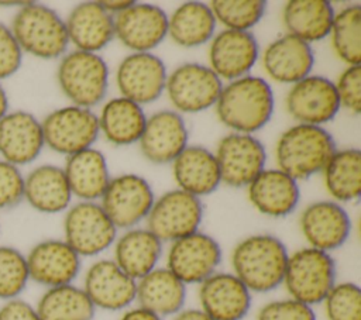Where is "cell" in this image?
Instances as JSON below:
<instances>
[{"mask_svg":"<svg viewBox=\"0 0 361 320\" xmlns=\"http://www.w3.org/2000/svg\"><path fill=\"white\" fill-rule=\"evenodd\" d=\"M288 248L272 234H251L238 241L231 251L233 273L251 293H268L283 282Z\"/></svg>","mask_w":361,"mask_h":320,"instance_id":"6da1fadb","label":"cell"},{"mask_svg":"<svg viewBox=\"0 0 361 320\" xmlns=\"http://www.w3.org/2000/svg\"><path fill=\"white\" fill-rule=\"evenodd\" d=\"M214 107L219 120L233 133L252 134L272 118L274 90L264 78L247 75L223 86Z\"/></svg>","mask_w":361,"mask_h":320,"instance_id":"7a4b0ae2","label":"cell"},{"mask_svg":"<svg viewBox=\"0 0 361 320\" xmlns=\"http://www.w3.org/2000/svg\"><path fill=\"white\" fill-rule=\"evenodd\" d=\"M336 149L324 127L296 123L279 135L275 159L278 169L299 182L322 172Z\"/></svg>","mask_w":361,"mask_h":320,"instance_id":"3957f363","label":"cell"},{"mask_svg":"<svg viewBox=\"0 0 361 320\" xmlns=\"http://www.w3.org/2000/svg\"><path fill=\"white\" fill-rule=\"evenodd\" d=\"M10 30L23 52L41 59L62 58L69 47L65 20L45 4L25 1L14 14Z\"/></svg>","mask_w":361,"mask_h":320,"instance_id":"277c9868","label":"cell"},{"mask_svg":"<svg viewBox=\"0 0 361 320\" xmlns=\"http://www.w3.org/2000/svg\"><path fill=\"white\" fill-rule=\"evenodd\" d=\"M336 283V262L330 252L303 247L289 254L283 282L289 297L307 306L320 304Z\"/></svg>","mask_w":361,"mask_h":320,"instance_id":"5b68a950","label":"cell"},{"mask_svg":"<svg viewBox=\"0 0 361 320\" xmlns=\"http://www.w3.org/2000/svg\"><path fill=\"white\" fill-rule=\"evenodd\" d=\"M56 80L73 106L92 109L102 103L109 87V66L102 55L73 49L58 65Z\"/></svg>","mask_w":361,"mask_h":320,"instance_id":"8992f818","label":"cell"},{"mask_svg":"<svg viewBox=\"0 0 361 320\" xmlns=\"http://www.w3.org/2000/svg\"><path fill=\"white\" fill-rule=\"evenodd\" d=\"M117 238V228L97 202H78L69 206L63 219V240L82 258L109 250Z\"/></svg>","mask_w":361,"mask_h":320,"instance_id":"52a82bcc","label":"cell"},{"mask_svg":"<svg viewBox=\"0 0 361 320\" xmlns=\"http://www.w3.org/2000/svg\"><path fill=\"white\" fill-rule=\"evenodd\" d=\"M41 127L45 145L66 156L92 148L100 134L99 118L92 109L73 104L52 110Z\"/></svg>","mask_w":361,"mask_h":320,"instance_id":"ba28073f","label":"cell"},{"mask_svg":"<svg viewBox=\"0 0 361 320\" xmlns=\"http://www.w3.org/2000/svg\"><path fill=\"white\" fill-rule=\"evenodd\" d=\"M223 86V80L207 65L186 62L168 75L165 92L179 114L200 113L216 106Z\"/></svg>","mask_w":361,"mask_h":320,"instance_id":"9c48e42d","label":"cell"},{"mask_svg":"<svg viewBox=\"0 0 361 320\" xmlns=\"http://www.w3.org/2000/svg\"><path fill=\"white\" fill-rule=\"evenodd\" d=\"M147 228L162 242H172L199 231L203 203L180 189H172L155 199L147 219Z\"/></svg>","mask_w":361,"mask_h":320,"instance_id":"30bf717a","label":"cell"},{"mask_svg":"<svg viewBox=\"0 0 361 320\" xmlns=\"http://www.w3.org/2000/svg\"><path fill=\"white\" fill-rule=\"evenodd\" d=\"M155 202L149 182L137 173H123L110 179L100 204L116 228H134L147 219Z\"/></svg>","mask_w":361,"mask_h":320,"instance_id":"8fae6325","label":"cell"},{"mask_svg":"<svg viewBox=\"0 0 361 320\" xmlns=\"http://www.w3.org/2000/svg\"><path fill=\"white\" fill-rule=\"evenodd\" d=\"M223 251L219 241L199 230L169 242L166 268L186 286L199 285L217 272Z\"/></svg>","mask_w":361,"mask_h":320,"instance_id":"7c38bea8","label":"cell"},{"mask_svg":"<svg viewBox=\"0 0 361 320\" xmlns=\"http://www.w3.org/2000/svg\"><path fill=\"white\" fill-rule=\"evenodd\" d=\"M221 183L231 187H247L264 169L267 151L252 134L230 133L217 144L214 152Z\"/></svg>","mask_w":361,"mask_h":320,"instance_id":"4fadbf2b","label":"cell"},{"mask_svg":"<svg viewBox=\"0 0 361 320\" xmlns=\"http://www.w3.org/2000/svg\"><path fill=\"white\" fill-rule=\"evenodd\" d=\"M166 66L152 52H131L117 66L116 85L126 97L140 106L161 97L166 85Z\"/></svg>","mask_w":361,"mask_h":320,"instance_id":"5bb4252c","label":"cell"},{"mask_svg":"<svg viewBox=\"0 0 361 320\" xmlns=\"http://www.w3.org/2000/svg\"><path fill=\"white\" fill-rule=\"evenodd\" d=\"M286 110L299 124L320 125L331 121L341 109L333 80L309 75L293 83L286 93Z\"/></svg>","mask_w":361,"mask_h":320,"instance_id":"9a60e30c","label":"cell"},{"mask_svg":"<svg viewBox=\"0 0 361 320\" xmlns=\"http://www.w3.org/2000/svg\"><path fill=\"white\" fill-rule=\"evenodd\" d=\"M82 289L96 310L123 312L135 302L137 281L127 275L113 258H103L86 269Z\"/></svg>","mask_w":361,"mask_h":320,"instance_id":"2e32d148","label":"cell"},{"mask_svg":"<svg viewBox=\"0 0 361 320\" xmlns=\"http://www.w3.org/2000/svg\"><path fill=\"white\" fill-rule=\"evenodd\" d=\"M168 35V14L149 3H134L114 16V38L133 52H151Z\"/></svg>","mask_w":361,"mask_h":320,"instance_id":"e0dca14e","label":"cell"},{"mask_svg":"<svg viewBox=\"0 0 361 320\" xmlns=\"http://www.w3.org/2000/svg\"><path fill=\"white\" fill-rule=\"evenodd\" d=\"M25 262L30 281L47 289L73 283L82 268V258L63 238L37 242L25 255Z\"/></svg>","mask_w":361,"mask_h":320,"instance_id":"ac0fdd59","label":"cell"},{"mask_svg":"<svg viewBox=\"0 0 361 320\" xmlns=\"http://www.w3.org/2000/svg\"><path fill=\"white\" fill-rule=\"evenodd\" d=\"M299 227L309 247L331 252L345 244L351 234L347 210L334 200H317L305 207Z\"/></svg>","mask_w":361,"mask_h":320,"instance_id":"d6986e66","label":"cell"},{"mask_svg":"<svg viewBox=\"0 0 361 320\" xmlns=\"http://www.w3.org/2000/svg\"><path fill=\"white\" fill-rule=\"evenodd\" d=\"M259 56L257 38L251 31L221 30L209 44V68L223 80L250 75Z\"/></svg>","mask_w":361,"mask_h":320,"instance_id":"ffe728a7","label":"cell"},{"mask_svg":"<svg viewBox=\"0 0 361 320\" xmlns=\"http://www.w3.org/2000/svg\"><path fill=\"white\" fill-rule=\"evenodd\" d=\"M200 309L213 320H243L252 303V293L233 272H214L199 283Z\"/></svg>","mask_w":361,"mask_h":320,"instance_id":"44dd1931","label":"cell"},{"mask_svg":"<svg viewBox=\"0 0 361 320\" xmlns=\"http://www.w3.org/2000/svg\"><path fill=\"white\" fill-rule=\"evenodd\" d=\"M188 127L175 110H159L147 117L144 131L138 141L145 159L157 165L172 164L188 147Z\"/></svg>","mask_w":361,"mask_h":320,"instance_id":"7402d4cb","label":"cell"},{"mask_svg":"<svg viewBox=\"0 0 361 320\" xmlns=\"http://www.w3.org/2000/svg\"><path fill=\"white\" fill-rule=\"evenodd\" d=\"M41 121L31 113L17 110L0 118L1 159L20 166L31 164L44 148Z\"/></svg>","mask_w":361,"mask_h":320,"instance_id":"603a6c76","label":"cell"},{"mask_svg":"<svg viewBox=\"0 0 361 320\" xmlns=\"http://www.w3.org/2000/svg\"><path fill=\"white\" fill-rule=\"evenodd\" d=\"M261 61L271 79L293 85L310 75L314 55L310 44L286 32L265 47Z\"/></svg>","mask_w":361,"mask_h":320,"instance_id":"cb8c5ba5","label":"cell"},{"mask_svg":"<svg viewBox=\"0 0 361 320\" xmlns=\"http://www.w3.org/2000/svg\"><path fill=\"white\" fill-rule=\"evenodd\" d=\"M69 44L78 51L99 52L114 38V16L99 1H83L75 6L65 20Z\"/></svg>","mask_w":361,"mask_h":320,"instance_id":"d4e9b609","label":"cell"},{"mask_svg":"<svg viewBox=\"0 0 361 320\" xmlns=\"http://www.w3.org/2000/svg\"><path fill=\"white\" fill-rule=\"evenodd\" d=\"M248 200L257 211L268 217H285L299 203L298 180L281 169H264L248 186Z\"/></svg>","mask_w":361,"mask_h":320,"instance_id":"484cf974","label":"cell"},{"mask_svg":"<svg viewBox=\"0 0 361 320\" xmlns=\"http://www.w3.org/2000/svg\"><path fill=\"white\" fill-rule=\"evenodd\" d=\"M178 189L196 197L213 193L221 183L214 152L202 145H188L172 162Z\"/></svg>","mask_w":361,"mask_h":320,"instance_id":"4316f807","label":"cell"},{"mask_svg":"<svg viewBox=\"0 0 361 320\" xmlns=\"http://www.w3.org/2000/svg\"><path fill=\"white\" fill-rule=\"evenodd\" d=\"M162 241L147 227H134L117 235L113 261L133 279L138 281L158 266Z\"/></svg>","mask_w":361,"mask_h":320,"instance_id":"83f0119b","label":"cell"},{"mask_svg":"<svg viewBox=\"0 0 361 320\" xmlns=\"http://www.w3.org/2000/svg\"><path fill=\"white\" fill-rule=\"evenodd\" d=\"M24 199L37 211L55 214L68 210L72 192L63 168L45 164L24 176Z\"/></svg>","mask_w":361,"mask_h":320,"instance_id":"f1b7e54d","label":"cell"},{"mask_svg":"<svg viewBox=\"0 0 361 320\" xmlns=\"http://www.w3.org/2000/svg\"><path fill=\"white\" fill-rule=\"evenodd\" d=\"M186 300V285L166 266H157L137 281L135 302L138 306L164 317L179 313Z\"/></svg>","mask_w":361,"mask_h":320,"instance_id":"f546056e","label":"cell"},{"mask_svg":"<svg viewBox=\"0 0 361 320\" xmlns=\"http://www.w3.org/2000/svg\"><path fill=\"white\" fill-rule=\"evenodd\" d=\"M63 172L72 196L83 202L99 200L111 179L103 152L93 147L69 155Z\"/></svg>","mask_w":361,"mask_h":320,"instance_id":"4dcf8cb0","label":"cell"},{"mask_svg":"<svg viewBox=\"0 0 361 320\" xmlns=\"http://www.w3.org/2000/svg\"><path fill=\"white\" fill-rule=\"evenodd\" d=\"M334 14L327 0H290L283 7L282 20L288 34L312 44L330 35Z\"/></svg>","mask_w":361,"mask_h":320,"instance_id":"1f68e13d","label":"cell"},{"mask_svg":"<svg viewBox=\"0 0 361 320\" xmlns=\"http://www.w3.org/2000/svg\"><path fill=\"white\" fill-rule=\"evenodd\" d=\"M97 118L100 133L110 144L117 147L138 142L147 121L142 106L121 96L107 100Z\"/></svg>","mask_w":361,"mask_h":320,"instance_id":"d6a6232c","label":"cell"},{"mask_svg":"<svg viewBox=\"0 0 361 320\" xmlns=\"http://www.w3.org/2000/svg\"><path fill=\"white\" fill-rule=\"evenodd\" d=\"M217 21L209 4L202 1H186L168 16V35L183 48H195L210 42Z\"/></svg>","mask_w":361,"mask_h":320,"instance_id":"836d02e7","label":"cell"},{"mask_svg":"<svg viewBox=\"0 0 361 320\" xmlns=\"http://www.w3.org/2000/svg\"><path fill=\"white\" fill-rule=\"evenodd\" d=\"M323 172L326 190L337 203L357 200L361 193V151L336 149Z\"/></svg>","mask_w":361,"mask_h":320,"instance_id":"e575fe53","label":"cell"},{"mask_svg":"<svg viewBox=\"0 0 361 320\" xmlns=\"http://www.w3.org/2000/svg\"><path fill=\"white\" fill-rule=\"evenodd\" d=\"M39 320H93L96 307L73 283L48 288L34 306Z\"/></svg>","mask_w":361,"mask_h":320,"instance_id":"d590c367","label":"cell"},{"mask_svg":"<svg viewBox=\"0 0 361 320\" xmlns=\"http://www.w3.org/2000/svg\"><path fill=\"white\" fill-rule=\"evenodd\" d=\"M331 45L336 55L347 63L361 62V6H347L334 14L331 31Z\"/></svg>","mask_w":361,"mask_h":320,"instance_id":"8d00e7d4","label":"cell"},{"mask_svg":"<svg viewBox=\"0 0 361 320\" xmlns=\"http://www.w3.org/2000/svg\"><path fill=\"white\" fill-rule=\"evenodd\" d=\"M209 6L217 23L226 30L237 31H250L267 10V3L262 0H213Z\"/></svg>","mask_w":361,"mask_h":320,"instance_id":"74e56055","label":"cell"},{"mask_svg":"<svg viewBox=\"0 0 361 320\" xmlns=\"http://www.w3.org/2000/svg\"><path fill=\"white\" fill-rule=\"evenodd\" d=\"M25 255L10 245H0V299L20 297L28 283Z\"/></svg>","mask_w":361,"mask_h":320,"instance_id":"f35d334b","label":"cell"},{"mask_svg":"<svg viewBox=\"0 0 361 320\" xmlns=\"http://www.w3.org/2000/svg\"><path fill=\"white\" fill-rule=\"evenodd\" d=\"M322 303L327 320H361V289L354 282H336Z\"/></svg>","mask_w":361,"mask_h":320,"instance_id":"ab89813d","label":"cell"},{"mask_svg":"<svg viewBox=\"0 0 361 320\" xmlns=\"http://www.w3.org/2000/svg\"><path fill=\"white\" fill-rule=\"evenodd\" d=\"M255 320H317V317L312 306L286 297L265 303L258 310Z\"/></svg>","mask_w":361,"mask_h":320,"instance_id":"60d3db41","label":"cell"},{"mask_svg":"<svg viewBox=\"0 0 361 320\" xmlns=\"http://www.w3.org/2000/svg\"><path fill=\"white\" fill-rule=\"evenodd\" d=\"M336 90L341 107H345L354 114L361 111V66L351 65L347 66L338 76Z\"/></svg>","mask_w":361,"mask_h":320,"instance_id":"b9f144b4","label":"cell"},{"mask_svg":"<svg viewBox=\"0 0 361 320\" xmlns=\"http://www.w3.org/2000/svg\"><path fill=\"white\" fill-rule=\"evenodd\" d=\"M24 199V176L18 166L0 159V209L14 207Z\"/></svg>","mask_w":361,"mask_h":320,"instance_id":"7bdbcfd3","label":"cell"},{"mask_svg":"<svg viewBox=\"0 0 361 320\" xmlns=\"http://www.w3.org/2000/svg\"><path fill=\"white\" fill-rule=\"evenodd\" d=\"M23 51L10 27L0 23V80L13 76L21 66Z\"/></svg>","mask_w":361,"mask_h":320,"instance_id":"ee69618b","label":"cell"},{"mask_svg":"<svg viewBox=\"0 0 361 320\" xmlns=\"http://www.w3.org/2000/svg\"><path fill=\"white\" fill-rule=\"evenodd\" d=\"M0 320H39V317L32 304L16 297L0 306Z\"/></svg>","mask_w":361,"mask_h":320,"instance_id":"f6af8a7d","label":"cell"},{"mask_svg":"<svg viewBox=\"0 0 361 320\" xmlns=\"http://www.w3.org/2000/svg\"><path fill=\"white\" fill-rule=\"evenodd\" d=\"M118 320H164V319L137 304L135 307L131 306V307L123 310Z\"/></svg>","mask_w":361,"mask_h":320,"instance_id":"bcb514c9","label":"cell"},{"mask_svg":"<svg viewBox=\"0 0 361 320\" xmlns=\"http://www.w3.org/2000/svg\"><path fill=\"white\" fill-rule=\"evenodd\" d=\"M172 320H213L209 314H206L200 307L182 309L179 313L173 316Z\"/></svg>","mask_w":361,"mask_h":320,"instance_id":"7dc6e473","label":"cell"},{"mask_svg":"<svg viewBox=\"0 0 361 320\" xmlns=\"http://www.w3.org/2000/svg\"><path fill=\"white\" fill-rule=\"evenodd\" d=\"M99 3L111 16H116V14L124 11L126 8H128L130 6H133L135 1L134 0H120V1H116V0H102Z\"/></svg>","mask_w":361,"mask_h":320,"instance_id":"c3c4849f","label":"cell"},{"mask_svg":"<svg viewBox=\"0 0 361 320\" xmlns=\"http://www.w3.org/2000/svg\"><path fill=\"white\" fill-rule=\"evenodd\" d=\"M8 113V97L6 90L3 89V86L0 85V118Z\"/></svg>","mask_w":361,"mask_h":320,"instance_id":"681fc988","label":"cell"},{"mask_svg":"<svg viewBox=\"0 0 361 320\" xmlns=\"http://www.w3.org/2000/svg\"><path fill=\"white\" fill-rule=\"evenodd\" d=\"M25 1H0V6L1 7H10V6H13V7H21L23 4H24Z\"/></svg>","mask_w":361,"mask_h":320,"instance_id":"f907efd6","label":"cell"}]
</instances>
